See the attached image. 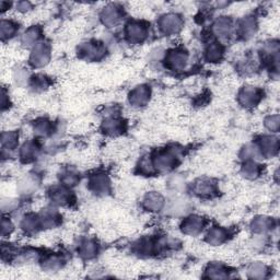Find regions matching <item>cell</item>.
<instances>
[{
    "mask_svg": "<svg viewBox=\"0 0 280 280\" xmlns=\"http://www.w3.org/2000/svg\"><path fill=\"white\" fill-rule=\"evenodd\" d=\"M156 171L161 173H166L172 170L179 163V157L175 151L165 150L161 151L152 159Z\"/></svg>",
    "mask_w": 280,
    "mask_h": 280,
    "instance_id": "1",
    "label": "cell"
},
{
    "mask_svg": "<svg viewBox=\"0 0 280 280\" xmlns=\"http://www.w3.org/2000/svg\"><path fill=\"white\" fill-rule=\"evenodd\" d=\"M138 169H139V172L143 175H151L156 172L154 161H152L151 158H148V157H145L140 160Z\"/></svg>",
    "mask_w": 280,
    "mask_h": 280,
    "instance_id": "39",
    "label": "cell"
},
{
    "mask_svg": "<svg viewBox=\"0 0 280 280\" xmlns=\"http://www.w3.org/2000/svg\"><path fill=\"white\" fill-rule=\"evenodd\" d=\"M240 157L243 161H257L260 159L262 154L257 145H252L251 143V145H247L241 150Z\"/></svg>",
    "mask_w": 280,
    "mask_h": 280,
    "instance_id": "37",
    "label": "cell"
},
{
    "mask_svg": "<svg viewBox=\"0 0 280 280\" xmlns=\"http://www.w3.org/2000/svg\"><path fill=\"white\" fill-rule=\"evenodd\" d=\"M193 191L199 197H211L214 196L217 191L216 183L213 180L207 179V177H202V179L200 177V179L195 181Z\"/></svg>",
    "mask_w": 280,
    "mask_h": 280,
    "instance_id": "13",
    "label": "cell"
},
{
    "mask_svg": "<svg viewBox=\"0 0 280 280\" xmlns=\"http://www.w3.org/2000/svg\"><path fill=\"white\" fill-rule=\"evenodd\" d=\"M41 38V30L39 27H31L23 33L21 38V43L27 47H34Z\"/></svg>",
    "mask_w": 280,
    "mask_h": 280,
    "instance_id": "28",
    "label": "cell"
},
{
    "mask_svg": "<svg viewBox=\"0 0 280 280\" xmlns=\"http://www.w3.org/2000/svg\"><path fill=\"white\" fill-rule=\"evenodd\" d=\"M206 227V219L198 216V215H192L186 217L181 225L182 232L186 235L196 236L202 232L203 229Z\"/></svg>",
    "mask_w": 280,
    "mask_h": 280,
    "instance_id": "8",
    "label": "cell"
},
{
    "mask_svg": "<svg viewBox=\"0 0 280 280\" xmlns=\"http://www.w3.org/2000/svg\"><path fill=\"white\" fill-rule=\"evenodd\" d=\"M33 130L38 137H47V136L53 133V124L52 122L46 120V118H40V120L34 123Z\"/></svg>",
    "mask_w": 280,
    "mask_h": 280,
    "instance_id": "32",
    "label": "cell"
},
{
    "mask_svg": "<svg viewBox=\"0 0 280 280\" xmlns=\"http://www.w3.org/2000/svg\"><path fill=\"white\" fill-rule=\"evenodd\" d=\"M205 277L213 279H223L229 277V273L225 265L219 264V263H211L205 270Z\"/></svg>",
    "mask_w": 280,
    "mask_h": 280,
    "instance_id": "26",
    "label": "cell"
},
{
    "mask_svg": "<svg viewBox=\"0 0 280 280\" xmlns=\"http://www.w3.org/2000/svg\"><path fill=\"white\" fill-rule=\"evenodd\" d=\"M265 127L270 132V133H278L279 130V126H280V120H279V115H269L268 117L265 118Z\"/></svg>",
    "mask_w": 280,
    "mask_h": 280,
    "instance_id": "41",
    "label": "cell"
},
{
    "mask_svg": "<svg viewBox=\"0 0 280 280\" xmlns=\"http://www.w3.org/2000/svg\"><path fill=\"white\" fill-rule=\"evenodd\" d=\"M263 98V91L254 86H245L243 87L237 96L239 103L245 108L255 107Z\"/></svg>",
    "mask_w": 280,
    "mask_h": 280,
    "instance_id": "6",
    "label": "cell"
},
{
    "mask_svg": "<svg viewBox=\"0 0 280 280\" xmlns=\"http://www.w3.org/2000/svg\"><path fill=\"white\" fill-rule=\"evenodd\" d=\"M206 59L209 63H219L223 57V47L220 43H211L206 49Z\"/></svg>",
    "mask_w": 280,
    "mask_h": 280,
    "instance_id": "34",
    "label": "cell"
},
{
    "mask_svg": "<svg viewBox=\"0 0 280 280\" xmlns=\"http://www.w3.org/2000/svg\"><path fill=\"white\" fill-rule=\"evenodd\" d=\"M257 146L259 148L262 157L271 158L278 154L279 140L275 136H264V137L260 138Z\"/></svg>",
    "mask_w": 280,
    "mask_h": 280,
    "instance_id": "14",
    "label": "cell"
},
{
    "mask_svg": "<svg viewBox=\"0 0 280 280\" xmlns=\"http://www.w3.org/2000/svg\"><path fill=\"white\" fill-rule=\"evenodd\" d=\"M32 8V5L28 2H21V3H18V5H16V9H18L19 11H22V12H27L29 11Z\"/></svg>",
    "mask_w": 280,
    "mask_h": 280,
    "instance_id": "44",
    "label": "cell"
},
{
    "mask_svg": "<svg viewBox=\"0 0 280 280\" xmlns=\"http://www.w3.org/2000/svg\"><path fill=\"white\" fill-rule=\"evenodd\" d=\"M29 74L28 71L25 69H22V68H19V69H16L13 73V80L18 83V84H24L27 83L29 80Z\"/></svg>",
    "mask_w": 280,
    "mask_h": 280,
    "instance_id": "42",
    "label": "cell"
},
{
    "mask_svg": "<svg viewBox=\"0 0 280 280\" xmlns=\"http://www.w3.org/2000/svg\"><path fill=\"white\" fill-rule=\"evenodd\" d=\"M165 205L164 197L158 192H149L142 199V206L150 213H159Z\"/></svg>",
    "mask_w": 280,
    "mask_h": 280,
    "instance_id": "12",
    "label": "cell"
},
{
    "mask_svg": "<svg viewBox=\"0 0 280 280\" xmlns=\"http://www.w3.org/2000/svg\"><path fill=\"white\" fill-rule=\"evenodd\" d=\"M50 59V46L44 42L39 43L32 47L30 55V64L35 68H42L49 63Z\"/></svg>",
    "mask_w": 280,
    "mask_h": 280,
    "instance_id": "7",
    "label": "cell"
},
{
    "mask_svg": "<svg viewBox=\"0 0 280 280\" xmlns=\"http://www.w3.org/2000/svg\"><path fill=\"white\" fill-rule=\"evenodd\" d=\"M41 227L43 229H52L61 222V216L58 211L53 208H47L39 215Z\"/></svg>",
    "mask_w": 280,
    "mask_h": 280,
    "instance_id": "19",
    "label": "cell"
},
{
    "mask_svg": "<svg viewBox=\"0 0 280 280\" xmlns=\"http://www.w3.org/2000/svg\"><path fill=\"white\" fill-rule=\"evenodd\" d=\"M101 21L107 28H114L124 16L122 8L117 5H108L101 11Z\"/></svg>",
    "mask_w": 280,
    "mask_h": 280,
    "instance_id": "9",
    "label": "cell"
},
{
    "mask_svg": "<svg viewBox=\"0 0 280 280\" xmlns=\"http://www.w3.org/2000/svg\"><path fill=\"white\" fill-rule=\"evenodd\" d=\"M229 232L222 227H213L206 234V242L213 247H219L228 240Z\"/></svg>",
    "mask_w": 280,
    "mask_h": 280,
    "instance_id": "20",
    "label": "cell"
},
{
    "mask_svg": "<svg viewBox=\"0 0 280 280\" xmlns=\"http://www.w3.org/2000/svg\"><path fill=\"white\" fill-rule=\"evenodd\" d=\"M125 35L129 43L140 44L148 36V27L141 21H130L125 28Z\"/></svg>",
    "mask_w": 280,
    "mask_h": 280,
    "instance_id": "3",
    "label": "cell"
},
{
    "mask_svg": "<svg viewBox=\"0 0 280 280\" xmlns=\"http://www.w3.org/2000/svg\"><path fill=\"white\" fill-rule=\"evenodd\" d=\"M165 65L173 71L184 70L189 63V54L182 48H173L169 50L164 57Z\"/></svg>",
    "mask_w": 280,
    "mask_h": 280,
    "instance_id": "4",
    "label": "cell"
},
{
    "mask_svg": "<svg viewBox=\"0 0 280 280\" xmlns=\"http://www.w3.org/2000/svg\"><path fill=\"white\" fill-rule=\"evenodd\" d=\"M274 221L273 219L266 216H258L253 219L251 222V230L258 235H264L273 230Z\"/></svg>",
    "mask_w": 280,
    "mask_h": 280,
    "instance_id": "18",
    "label": "cell"
},
{
    "mask_svg": "<svg viewBox=\"0 0 280 280\" xmlns=\"http://www.w3.org/2000/svg\"><path fill=\"white\" fill-rule=\"evenodd\" d=\"M98 254V244L92 240H84L79 247V255L84 259H92Z\"/></svg>",
    "mask_w": 280,
    "mask_h": 280,
    "instance_id": "31",
    "label": "cell"
},
{
    "mask_svg": "<svg viewBox=\"0 0 280 280\" xmlns=\"http://www.w3.org/2000/svg\"><path fill=\"white\" fill-rule=\"evenodd\" d=\"M183 19L177 13H166L160 16L158 27L165 35H175L183 29Z\"/></svg>",
    "mask_w": 280,
    "mask_h": 280,
    "instance_id": "2",
    "label": "cell"
},
{
    "mask_svg": "<svg viewBox=\"0 0 280 280\" xmlns=\"http://www.w3.org/2000/svg\"><path fill=\"white\" fill-rule=\"evenodd\" d=\"M19 31V25L12 20L3 19L0 23V35H2L3 41H8L12 39L16 32Z\"/></svg>",
    "mask_w": 280,
    "mask_h": 280,
    "instance_id": "27",
    "label": "cell"
},
{
    "mask_svg": "<svg viewBox=\"0 0 280 280\" xmlns=\"http://www.w3.org/2000/svg\"><path fill=\"white\" fill-rule=\"evenodd\" d=\"M30 87L36 92L45 91L49 87V80L43 74H36L30 78Z\"/></svg>",
    "mask_w": 280,
    "mask_h": 280,
    "instance_id": "38",
    "label": "cell"
},
{
    "mask_svg": "<svg viewBox=\"0 0 280 280\" xmlns=\"http://www.w3.org/2000/svg\"><path fill=\"white\" fill-rule=\"evenodd\" d=\"M49 199L56 206H68L72 200V196L67 188H54L49 192Z\"/></svg>",
    "mask_w": 280,
    "mask_h": 280,
    "instance_id": "17",
    "label": "cell"
},
{
    "mask_svg": "<svg viewBox=\"0 0 280 280\" xmlns=\"http://www.w3.org/2000/svg\"><path fill=\"white\" fill-rule=\"evenodd\" d=\"M63 266L64 259L58 255H48L42 262V267H43V269L46 271H52V273L62 269Z\"/></svg>",
    "mask_w": 280,
    "mask_h": 280,
    "instance_id": "35",
    "label": "cell"
},
{
    "mask_svg": "<svg viewBox=\"0 0 280 280\" xmlns=\"http://www.w3.org/2000/svg\"><path fill=\"white\" fill-rule=\"evenodd\" d=\"M189 208H190V203L188 200L184 198H176L171 202L169 211L173 216H182L188 213Z\"/></svg>",
    "mask_w": 280,
    "mask_h": 280,
    "instance_id": "36",
    "label": "cell"
},
{
    "mask_svg": "<svg viewBox=\"0 0 280 280\" xmlns=\"http://www.w3.org/2000/svg\"><path fill=\"white\" fill-rule=\"evenodd\" d=\"M213 31L215 35L219 39L230 38L233 32L232 20L229 16H220L215 21L213 25Z\"/></svg>",
    "mask_w": 280,
    "mask_h": 280,
    "instance_id": "16",
    "label": "cell"
},
{
    "mask_svg": "<svg viewBox=\"0 0 280 280\" xmlns=\"http://www.w3.org/2000/svg\"><path fill=\"white\" fill-rule=\"evenodd\" d=\"M40 152V147L35 141L29 140L27 142L23 143V146L21 147L20 150V158L25 163L32 162L36 159V157L39 156Z\"/></svg>",
    "mask_w": 280,
    "mask_h": 280,
    "instance_id": "22",
    "label": "cell"
},
{
    "mask_svg": "<svg viewBox=\"0 0 280 280\" xmlns=\"http://www.w3.org/2000/svg\"><path fill=\"white\" fill-rule=\"evenodd\" d=\"M169 186L171 191L175 193H182L185 190V186H186L185 179L180 175H175L169 181Z\"/></svg>",
    "mask_w": 280,
    "mask_h": 280,
    "instance_id": "40",
    "label": "cell"
},
{
    "mask_svg": "<svg viewBox=\"0 0 280 280\" xmlns=\"http://www.w3.org/2000/svg\"><path fill=\"white\" fill-rule=\"evenodd\" d=\"M151 97L150 87L147 84H140V86L134 88L128 97V101L134 107H142L149 103Z\"/></svg>",
    "mask_w": 280,
    "mask_h": 280,
    "instance_id": "10",
    "label": "cell"
},
{
    "mask_svg": "<svg viewBox=\"0 0 280 280\" xmlns=\"http://www.w3.org/2000/svg\"><path fill=\"white\" fill-rule=\"evenodd\" d=\"M89 189L97 195H106L111 189V182L106 174L97 173L90 177Z\"/></svg>",
    "mask_w": 280,
    "mask_h": 280,
    "instance_id": "11",
    "label": "cell"
},
{
    "mask_svg": "<svg viewBox=\"0 0 280 280\" xmlns=\"http://www.w3.org/2000/svg\"><path fill=\"white\" fill-rule=\"evenodd\" d=\"M105 54V47L97 41L84 42L78 47V55L86 61H99Z\"/></svg>",
    "mask_w": 280,
    "mask_h": 280,
    "instance_id": "5",
    "label": "cell"
},
{
    "mask_svg": "<svg viewBox=\"0 0 280 280\" xmlns=\"http://www.w3.org/2000/svg\"><path fill=\"white\" fill-rule=\"evenodd\" d=\"M40 227H41L40 218H39V216L34 215V214L25 215L23 217V219L21 220V228L25 233L31 234V233L36 232Z\"/></svg>",
    "mask_w": 280,
    "mask_h": 280,
    "instance_id": "30",
    "label": "cell"
},
{
    "mask_svg": "<svg viewBox=\"0 0 280 280\" xmlns=\"http://www.w3.org/2000/svg\"><path fill=\"white\" fill-rule=\"evenodd\" d=\"M268 273H269L268 267L262 262L252 263L250 267L248 268L249 277L254 279H264L267 277Z\"/></svg>",
    "mask_w": 280,
    "mask_h": 280,
    "instance_id": "33",
    "label": "cell"
},
{
    "mask_svg": "<svg viewBox=\"0 0 280 280\" xmlns=\"http://www.w3.org/2000/svg\"><path fill=\"white\" fill-rule=\"evenodd\" d=\"M38 188H39V181L36 179V176H33V175L24 176L18 184L19 192L24 195L34 193L38 190Z\"/></svg>",
    "mask_w": 280,
    "mask_h": 280,
    "instance_id": "29",
    "label": "cell"
},
{
    "mask_svg": "<svg viewBox=\"0 0 280 280\" xmlns=\"http://www.w3.org/2000/svg\"><path fill=\"white\" fill-rule=\"evenodd\" d=\"M59 180H61L63 186H65L67 189H70L79 183L80 176L74 169L65 167L62 170L61 174H59Z\"/></svg>",
    "mask_w": 280,
    "mask_h": 280,
    "instance_id": "23",
    "label": "cell"
},
{
    "mask_svg": "<svg viewBox=\"0 0 280 280\" xmlns=\"http://www.w3.org/2000/svg\"><path fill=\"white\" fill-rule=\"evenodd\" d=\"M13 231V225L8 218H3L2 221V235L5 237Z\"/></svg>",
    "mask_w": 280,
    "mask_h": 280,
    "instance_id": "43",
    "label": "cell"
},
{
    "mask_svg": "<svg viewBox=\"0 0 280 280\" xmlns=\"http://www.w3.org/2000/svg\"><path fill=\"white\" fill-rule=\"evenodd\" d=\"M262 172V165L257 163V161H244L241 167V174L248 180H256Z\"/></svg>",
    "mask_w": 280,
    "mask_h": 280,
    "instance_id": "24",
    "label": "cell"
},
{
    "mask_svg": "<svg viewBox=\"0 0 280 280\" xmlns=\"http://www.w3.org/2000/svg\"><path fill=\"white\" fill-rule=\"evenodd\" d=\"M256 30H257V22H256L255 16L253 15L245 16V18L239 24V33L244 40H249L252 36H254V34L256 33Z\"/></svg>",
    "mask_w": 280,
    "mask_h": 280,
    "instance_id": "21",
    "label": "cell"
},
{
    "mask_svg": "<svg viewBox=\"0 0 280 280\" xmlns=\"http://www.w3.org/2000/svg\"><path fill=\"white\" fill-rule=\"evenodd\" d=\"M126 129V124L121 118L117 117H107L106 120L102 124V130L107 136H112V137H116V136L122 135Z\"/></svg>",
    "mask_w": 280,
    "mask_h": 280,
    "instance_id": "15",
    "label": "cell"
},
{
    "mask_svg": "<svg viewBox=\"0 0 280 280\" xmlns=\"http://www.w3.org/2000/svg\"><path fill=\"white\" fill-rule=\"evenodd\" d=\"M19 140V134L14 130H8L4 132L2 134V146H3V152L5 154L6 151H13L18 145Z\"/></svg>",
    "mask_w": 280,
    "mask_h": 280,
    "instance_id": "25",
    "label": "cell"
}]
</instances>
